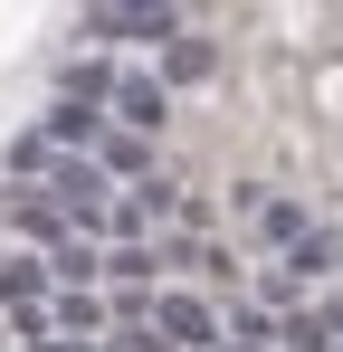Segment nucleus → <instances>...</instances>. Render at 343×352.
<instances>
[{
  "mask_svg": "<svg viewBox=\"0 0 343 352\" xmlns=\"http://www.w3.org/2000/svg\"><path fill=\"white\" fill-rule=\"evenodd\" d=\"M105 276H114L124 295H143V276H153V257H143V248H114V257H105Z\"/></svg>",
  "mask_w": 343,
  "mask_h": 352,
  "instance_id": "nucleus-12",
  "label": "nucleus"
},
{
  "mask_svg": "<svg viewBox=\"0 0 343 352\" xmlns=\"http://www.w3.org/2000/svg\"><path fill=\"white\" fill-rule=\"evenodd\" d=\"M96 276H105L96 238H67V248H57V286H67V295H96Z\"/></svg>",
  "mask_w": 343,
  "mask_h": 352,
  "instance_id": "nucleus-5",
  "label": "nucleus"
},
{
  "mask_svg": "<svg viewBox=\"0 0 343 352\" xmlns=\"http://www.w3.org/2000/svg\"><path fill=\"white\" fill-rule=\"evenodd\" d=\"M48 352H105V343H48Z\"/></svg>",
  "mask_w": 343,
  "mask_h": 352,
  "instance_id": "nucleus-15",
  "label": "nucleus"
},
{
  "mask_svg": "<svg viewBox=\"0 0 343 352\" xmlns=\"http://www.w3.org/2000/svg\"><path fill=\"white\" fill-rule=\"evenodd\" d=\"M76 29H86V38H181V10H153V0H96Z\"/></svg>",
  "mask_w": 343,
  "mask_h": 352,
  "instance_id": "nucleus-1",
  "label": "nucleus"
},
{
  "mask_svg": "<svg viewBox=\"0 0 343 352\" xmlns=\"http://www.w3.org/2000/svg\"><path fill=\"white\" fill-rule=\"evenodd\" d=\"M334 257H343V238H334V229H315L305 248H286V276H305V286H315V276H334Z\"/></svg>",
  "mask_w": 343,
  "mask_h": 352,
  "instance_id": "nucleus-7",
  "label": "nucleus"
},
{
  "mask_svg": "<svg viewBox=\"0 0 343 352\" xmlns=\"http://www.w3.org/2000/svg\"><path fill=\"white\" fill-rule=\"evenodd\" d=\"M258 238H267V248H305V210H295V200H258Z\"/></svg>",
  "mask_w": 343,
  "mask_h": 352,
  "instance_id": "nucleus-6",
  "label": "nucleus"
},
{
  "mask_svg": "<svg viewBox=\"0 0 343 352\" xmlns=\"http://www.w3.org/2000/svg\"><path fill=\"white\" fill-rule=\"evenodd\" d=\"M163 115H172V96L153 76H124V86H114V124H124V133H163Z\"/></svg>",
  "mask_w": 343,
  "mask_h": 352,
  "instance_id": "nucleus-4",
  "label": "nucleus"
},
{
  "mask_svg": "<svg viewBox=\"0 0 343 352\" xmlns=\"http://www.w3.org/2000/svg\"><path fill=\"white\" fill-rule=\"evenodd\" d=\"M48 143H57V153H76V143L96 153L105 133H96V115H86V105H57V115H48Z\"/></svg>",
  "mask_w": 343,
  "mask_h": 352,
  "instance_id": "nucleus-9",
  "label": "nucleus"
},
{
  "mask_svg": "<svg viewBox=\"0 0 343 352\" xmlns=\"http://www.w3.org/2000/svg\"><path fill=\"white\" fill-rule=\"evenodd\" d=\"M229 343H286V324H267L258 305H238V314H229Z\"/></svg>",
  "mask_w": 343,
  "mask_h": 352,
  "instance_id": "nucleus-11",
  "label": "nucleus"
},
{
  "mask_svg": "<svg viewBox=\"0 0 343 352\" xmlns=\"http://www.w3.org/2000/svg\"><path fill=\"white\" fill-rule=\"evenodd\" d=\"M105 352H163V333H153V324H114Z\"/></svg>",
  "mask_w": 343,
  "mask_h": 352,
  "instance_id": "nucleus-14",
  "label": "nucleus"
},
{
  "mask_svg": "<svg viewBox=\"0 0 343 352\" xmlns=\"http://www.w3.org/2000/svg\"><path fill=\"white\" fill-rule=\"evenodd\" d=\"M57 324H67V343H105V295H67Z\"/></svg>",
  "mask_w": 343,
  "mask_h": 352,
  "instance_id": "nucleus-8",
  "label": "nucleus"
},
{
  "mask_svg": "<svg viewBox=\"0 0 343 352\" xmlns=\"http://www.w3.org/2000/svg\"><path fill=\"white\" fill-rule=\"evenodd\" d=\"M39 286H48V267H39V257H10V267H0V305H29Z\"/></svg>",
  "mask_w": 343,
  "mask_h": 352,
  "instance_id": "nucleus-10",
  "label": "nucleus"
},
{
  "mask_svg": "<svg viewBox=\"0 0 343 352\" xmlns=\"http://www.w3.org/2000/svg\"><path fill=\"white\" fill-rule=\"evenodd\" d=\"M96 153H105L114 172H143V133H105V143H96Z\"/></svg>",
  "mask_w": 343,
  "mask_h": 352,
  "instance_id": "nucleus-13",
  "label": "nucleus"
},
{
  "mask_svg": "<svg viewBox=\"0 0 343 352\" xmlns=\"http://www.w3.org/2000/svg\"><path fill=\"white\" fill-rule=\"evenodd\" d=\"M48 190H57V210H67V219H86V229H96V210H105V162H96V153H86V162H76V153H57V162H48Z\"/></svg>",
  "mask_w": 343,
  "mask_h": 352,
  "instance_id": "nucleus-3",
  "label": "nucleus"
},
{
  "mask_svg": "<svg viewBox=\"0 0 343 352\" xmlns=\"http://www.w3.org/2000/svg\"><path fill=\"white\" fill-rule=\"evenodd\" d=\"M153 333L181 343V352H220V343H229V324L200 305V295H163V305H153Z\"/></svg>",
  "mask_w": 343,
  "mask_h": 352,
  "instance_id": "nucleus-2",
  "label": "nucleus"
}]
</instances>
